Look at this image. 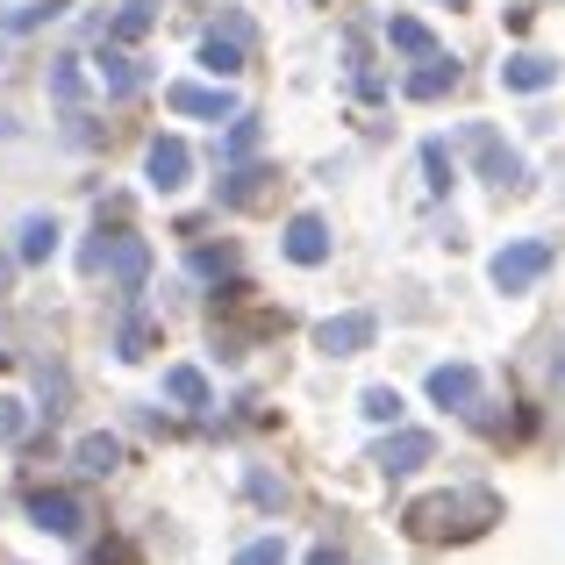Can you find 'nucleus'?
Masks as SVG:
<instances>
[{
    "label": "nucleus",
    "instance_id": "3",
    "mask_svg": "<svg viewBox=\"0 0 565 565\" xmlns=\"http://www.w3.org/2000/svg\"><path fill=\"white\" fill-rule=\"evenodd\" d=\"M552 258L558 250L544 244V236H523V244H509V250H494V265H487V279H494L501 294H530L544 273H552Z\"/></svg>",
    "mask_w": 565,
    "mask_h": 565
},
{
    "label": "nucleus",
    "instance_id": "30",
    "mask_svg": "<svg viewBox=\"0 0 565 565\" xmlns=\"http://www.w3.org/2000/svg\"><path fill=\"white\" fill-rule=\"evenodd\" d=\"M43 401H51V408H43V415H57V401H65V373H57V365H43Z\"/></svg>",
    "mask_w": 565,
    "mask_h": 565
},
{
    "label": "nucleus",
    "instance_id": "5",
    "mask_svg": "<svg viewBox=\"0 0 565 565\" xmlns=\"http://www.w3.org/2000/svg\"><path fill=\"white\" fill-rule=\"evenodd\" d=\"M373 337H380V316H365V308L316 322V351H330V359H359V351H373Z\"/></svg>",
    "mask_w": 565,
    "mask_h": 565
},
{
    "label": "nucleus",
    "instance_id": "27",
    "mask_svg": "<svg viewBox=\"0 0 565 565\" xmlns=\"http://www.w3.org/2000/svg\"><path fill=\"white\" fill-rule=\"evenodd\" d=\"M236 565H287V544H279V537H258V544H244V552H236Z\"/></svg>",
    "mask_w": 565,
    "mask_h": 565
},
{
    "label": "nucleus",
    "instance_id": "28",
    "mask_svg": "<svg viewBox=\"0 0 565 565\" xmlns=\"http://www.w3.org/2000/svg\"><path fill=\"white\" fill-rule=\"evenodd\" d=\"M22 429H29V408L22 401H0V444H14Z\"/></svg>",
    "mask_w": 565,
    "mask_h": 565
},
{
    "label": "nucleus",
    "instance_id": "21",
    "mask_svg": "<svg viewBox=\"0 0 565 565\" xmlns=\"http://www.w3.org/2000/svg\"><path fill=\"white\" fill-rule=\"evenodd\" d=\"M166 394L180 401V408H207V380H201V365H172V373H166Z\"/></svg>",
    "mask_w": 565,
    "mask_h": 565
},
{
    "label": "nucleus",
    "instance_id": "10",
    "mask_svg": "<svg viewBox=\"0 0 565 565\" xmlns=\"http://www.w3.org/2000/svg\"><path fill=\"white\" fill-rule=\"evenodd\" d=\"M186 172H193V151L180 137H158L151 143V158H143V180H151L158 193H180L186 186Z\"/></svg>",
    "mask_w": 565,
    "mask_h": 565
},
{
    "label": "nucleus",
    "instance_id": "11",
    "mask_svg": "<svg viewBox=\"0 0 565 565\" xmlns=\"http://www.w3.org/2000/svg\"><path fill=\"white\" fill-rule=\"evenodd\" d=\"M29 523L51 530V537H79L86 509H79V494H29Z\"/></svg>",
    "mask_w": 565,
    "mask_h": 565
},
{
    "label": "nucleus",
    "instance_id": "19",
    "mask_svg": "<svg viewBox=\"0 0 565 565\" xmlns=\"http://www.w3.org/2000/svg\"><path fill=\"white\" fill-rule=\"evenodd\" d=\"M51 100H57V108H79V100H86V72H79V57H57V65H51Z\"/></svg>",
    "mask_w": 565,
    "mask_h": 565
},
{
    "label": "nucleus",
    "instance_id": "18",
    "mask_svg": "<svg viewBox=\"0 0 565 565\" xmlns=\"http://www.w3.org/2000/svg\"><path fill=\"white\" fill-rule=\"evenodd\" d=\"M51 250H57V222H51V215H29V222H22V244H14V258H22V265H43Z\"/></svg>",
    "mask_w": 565,
    "mask_h": 565
},
{
    "label": "nucleus",
    "instance_id": "6",
    "mask_svg": "<svg viewBox=\"0 0 565 565\" xmlns=\"http://www.w3.org/2000/svg\"><path fill=\"white\" fill-rule=\"evenodd\" d=\"M244 43H250V22L230 14V29H207L201 36V65L215 72V79H236V72H244Z\"/></svg>",
    "mask_w": 565,
    "mask_h": 565
},
{
    "label": "nucleus",
    "instance_id": "12",
    "mask_svg": "<svg viewBox=\"0 0 565 565\" xmlns=\"http://www.w3.org/2000/svg\"><path fill=\"white\" fill-rule=\"evenodd\" d=\"M552 79H558V65H552V57H537V51H515L509 65H501V86H509V94H544Z\"/></svg>",
    "mask_w": 565,
    "mask_h": 565
},
{
    "label": "nucleus",
    "instance_id": "4",
    "mask_svg": "<svg viewBox=\"0 0 565 565\" xmlns=\"http://www.w3.org/2000/svg\"><path fill=\"white\" fill-rule=\"evenodd\" d=\"M466 151H472V166H480V180H487V186H509V193H515V186L530 180V166L509 151V143H501V129H487V122H472V129H466Z\"/></svg>",
    "mask_w": 565,
    "mask_h": 565
},
{
    "label": "nucleus",
    "instance_id": "25",
    "mask_svg": "<svg viewBox=\"0 0 565 565\" xmlns=\"http://www.w3.org/2000/svg\"><path fill=\"white\" fill-rule=\"evenodd\" d=\"M250 151H258V122H250V115H236L230 137H222V158H250Z\"/></svg>",
    "mask_w": 565,
    "mask_h": 565
},
{
    "label": "nucleus",
    "instance_id": "33",
    "mask_svg": "<svg viewBox=\"0 0 565 565\" xmlns=\"http://www.w3.org/2000/svg\"><path fill=\"white\" fill-rule=\"evenodd\" d=\"M558 380H565V359H558Z\"/></svg>",
    "mask_w": 565,
    "mask_h": 565
},
{
    "label": "nucleus",
    "instance_id": "34",
    "mask_svg": "<svg viewBox=\"0 0 565 565\" xmlns=\"http://www.w3.org/2000/svg\"><path fill=\"white\" fill-rule=\"evenodd\" d=\"M451 8H466V0H451Z\"/></svg>",
    "mask_w": 565,
    "mask_h": 565
},
{
    "label": "nucleus",
    "instance_id": "20",
    "mask_svg": "<svg viewBox=\"0 0 565 565\" xmlns=\"http://www.w3.org/2000/svg\"><path fill=\"white\" fill-rule=\"evenodd\" d=\"M265 180H273V172H258V166H236L230 180H222V207H250L265 193Z\"/></svg>",
    "mask_w": 565,
    "mask_h": 565
},
{
    "label": "nucleus",
    "instance_id": "22",
    "mask_svg": "<svg viewBox=\"0 0 565 565\" xmlns=\"http://www.w3.org/2000/svg\"><path fill=\"white\" fill-rule=\"evenodd\" d=\"M151 22H158V0H129V8L115 14L108 43H137V36H143V29H151Z\"/></svg>",
    "mask_w": 565,
    "mask_h": 565
},
{
    "label": "nucleus",
    "instance_id": "17",
    "mask_svg": "<svg viewBox=\"0 0 565 565\" xmlns=\"http://www.w3.org/2000/svg\"><path fill=\"white\" fill-rule=\"evenodd\" d=\"M386 43H394L401 57H437V36H429L415 14H394V22H386Z\"/></svg>",
    "mask_w": 565,
    "mask_h": 565
},
{
    "label": "nucleus",
    "instance_id": "15",
    "mask_svg": "<svg viewBox=\"0 0 565 565\" xmlns=\"http://www.w3.org/2000/svg\"><path fill=\"white\" fill-rule=\"evenodd\" d=\"M115 466H122V437H108V429H94V437H79V472H94V480H108Z\"/></svg>",
    "mask_w": 565,
    "mask_h": 565
},
{
    "label": "nucleus",
    "instance_id": "16",
    "mask_svg": "<svg viewBox=\"0 0 565 565\" xmlns=\"http://www.w3.org/2000/svg\"><path fill=\"white\" fill-rule=\"evenodd\" d=\"M100 79H108V94L122 100V94H137V86H143V65H137V57H122V43H108V51H100Z\"/></svg>",
    "mask_w": 565,
    "mask_h": 565
},
{
    "label": "nucleus",
    "instance_id": "1",
    "mask_svg": "<svg viewBox=\"0 0 565 565\" xmlns=\"http://www.w3.org/2000/svg\"><path fill=\"white\" fill-rule=\"evenodd\" d=\"M494 515H501L494 494H429V501L408 509V530L429 537V544H444V537H480Z\"/></svg>",
    "mask_w": 565,
    "mask_h": 565
},
{
    "label": "nucleus",
    "instance_id": "9",
    "mask_svg": "<svg viewBox=\"0 0 565 565\" xmlns=\"http://www.w3.org/2000/svg\"><path fill=\"white\" fill-rule=\"evenodd\" d=\"M429 401H437V408H458V415H472L480 408V365H437V373H429Z\"/></svg>",
    "mask_w": 565,
    "mask_h": 565
},
{
    "label": "nucleus",
    "instance_id": "13",
    "mask_svg": "<svg viewBox=\"0 0 565 565\" xmlns=\"http://www.w3.org/2000/svg\"><path fill=\"white\" fill-rule=\"evenodd\" d=\"M287 258L294 265H322V258H330V230H322V215H294L287 222Z\"/></svg>",
    "mask_w": 565,
    "mask_h": 565
},
{
    "label": "nucleus",
    "instance_id": "2",
    "mask_svg": "<svg viewBox=\"0 0 565 565\" xmlns=\"http://www.w3.org/2000/svg\"><path fill=\"white\" fill-rule=\"evenodd\" d=\"M79 265H86V273H115L122 294H143V279H151V244L122 230V236H108V244H86Z\"/></svg>",
    "mask_w": 565,
    "mask_h": 565
},
{
    "label": "nucleus",
    "instance_id": "32",
    "mask_svg": "<svg viewBox=\"0 0 565 565\" xmlns=\"http://www.w3.org/2000/svg\"><path fill=\"white\" fill-rule=\"evenodd\" d=\"M308 565H344V558H337V552H330V544H322V552H308Z\"/></svg>",
    "mask_w": 565,
    "mask_h": 565
},
{
    "label": "nucleus",
    "instance_id": "23",
    "mask_svg": "<svg viewBox=\"0 0 565 565\" xmlns=\"http://www.w3.org/2000/svg\"><path fill=\"white\" fill-rule=\"evenodd\" d=\"M359 415H365V423H401V394H394V386H365Z\"/></svg>",
    "mask_w": 565,
    "mask_h": 565
},
{
    "label": "nucleus",
    "instance_id": "24",
    "mask_svg": "<svg viewBox=\"0 0 565 565\" xmlns=\"http://www.w3.org/2000/svg\"><path fill=\"white\" fill-rule=\"evenodd\" d=\"M151 337H158L151 322L129 316V322H122V337H115V359H143V351H151Z\"/></svg>",
    "mask_w": 565,
    "mask_h": 565
},
{
    "label": "nucleus",
    "instance_id": "8",
    "mask_svg": "<svg viewBox=\"0 0 565 565\" xmlns=\"http://www.w3.org/2000/svg\"><path fill=\"white\" fill-rule=\"evenodd\" d=\"M166 108L172 115H201V122H236V100L222 94V86H193V79L166 86Z\"/></svg>",
    "mask_w": 565,
    "mask_h": 565
},
{
    "label": "nucleus",
    "instance_id": "14",
    "mask_svg": "<svg viewBox=\"0 0 565 565\" xmlns=\"http://www.w3.org/2000/svg\"><path fill=\"white\" fill-rule=\"evenodd\" d=\"M451 86H458V57H444V51L408 72V100H444Z\"/></svg>",
    "mask_w": 565,
    "mask_h": 565
},
{
    "label": "nucleus",
    "instance_id": "31",
    "mask_svg": "<svg viewBox=\"0 0 565 565\" xmlns=\"http://www.w3.org/2000/svg\"><path fill=\"white\" fill-rule=\"evenodd\" d=\"M193 265H201V273H230L236 250H230V244H222V250H193Z\"/></svg>",
    "mask_w": 565,
    "mask_h": 565
},
{
    "label": "nucleus",
    "instance_id": "29",
    "mask_svg": "<svg viewBox=\"0 0 565 565\" xmlns=\"http://www.w3.org/2000/svg\"><path fill=\"white\" fill-rule=\"evenodd\" d=\"M250 501H265V509H279V501H287V487H279L273 472H250Z\"/></svg>",
    "mask_w": 565,
    "mask_h": 565
},
{
    "label": "nucleus",
    "instance_id": "7",
    "mask_svg": "<svg viewBox=\"0 0 565 565\" xmlns=\"http://www.w3.org/2000/svg\"><path fill=\"white\" fill-rule=\"evenodd\" d=\"M429 458H437V437H429V429H394V437L373 451V466L386 472V480H401V472L429 466Z\"/></svg>",
    "mask_w": 565,
    "mask_h": 565
},
{
    "label": "nucleus",
    "instance_id": "26",
    "mask_svg": "<svg viewBox=\"0 0 565 565\" xmlns=\"http://www.w3.org/2000/svg\"><path fill=\"white\" fill-rule=\"evenodd\" d=\"M423 172H429V193H451V151L444 143H423Z\"/></svg>",
    "mask_w": 565,
    "mask_h": 565
}]
</instances>
